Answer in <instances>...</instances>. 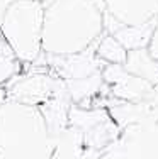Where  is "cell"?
<instances>
[{
	"label": "cell",
	"mask_w": 158,
	"mask_h": 159,
	"mask_svg": "<svg viewBox=\"0 0 158 159\" xmlns=\"http://www.w3.org/2000/svg\"><path fill=\"white\" fill-rule=\"evenodd\" d=\"M44 54H73L99 41L104 34L102 0H41Z\"/></svg>",
	"instance_id": "6da1fadb"
},
{
	"label": "cell",
	"mask_w": 158,
	"mask_h": 159,
	"mask_svg": "<svg viewBox=\"0 0 158 159\" xmlns=\"http://www.w3.org/2000/svg\"><path fill=\"white\" fill-rule=\"evenodd\" d=\"M51 135L37 105L7 98L0 105V154L21 159H48Z\"/></svg>",
	"instance_id": "7a4b0ae2"
},
{
	"label": "cell",
	"mask_w": 158,
	"mask_h": 159,
	"mask_svg": "<svg viewBox=\"0 0 158 159\" xmlns=\"http://www.w3.org/2000/svg\"><path fill=\"white\" fill-rule=\"evenodd\" d=\"M41 0H10L0 24V37L12 48L21 63H36L43 56Z\"/></svg>",
	"instance_id": "3957f363"
},
{
	"label": "cell",
	"mask_w": 158,
	"mask_h": 159,
	"mask_svg": "<svg viewBox=\"0 0 158 159\" xmlns=\"http://www.w3.org/2000/svg\"><path fill=\"white\" fill-rule=\"evenodd\" d=\"M48 58V63L55 70L56 76L61 80H78L90 75L100 73V58L95 54V49L92 46L84 49L80 52L73 54H44Z\"/></svg>",
	"instance_id": "277c9868"
},
{
	"label": "cell",
	"mask_w": 158,
	"mask_h": 159,
	"mask_svg": "<svg viewBox=\"0 0 158 159\" xmlns=\"http://www.w3.org/2000/svg\"><path fill=\"white\" fill-rule=\"evenodd\" d=\"M58 78L50 75H29L24 78L10 80L9 86L5 88L7 98L14 102L27 105H41L50 97H53Z\"/></svg>",
	"instance_id": "5b68a950"
},
{
	"label": "cell",
	"mask_w": 158,
	"mask_h": 159,
	"mask_svg": "<svg viewBox=\"0 0 158 159\" xmlns=\"http://www.w3.org/2000/svg\"><path fill=\"white\" fill-rule=\"evenodd\" d=\"M104 10L117 22L138 25L158 19V0H102Z\"/></svg>",
	"instance_id": "8992f818"
},
{
	"label": "cell",
	"mask_w": 158,
	"mask_h": 159,
	"mask_svg": "<svg viewBox=\"0 0 158 159\" xmlns=\"http://www.w3.org/2000/svg\"><path fill=\"white\" fill-rule=\"evenodd\" d=\"M122 64L127 73L146 80L151 85H158V61L148 54L146 48L127 51L126 61Z\"/></svg>",
	"instance_id": "52a82bcc"
},
{
	"label": "cell",
	"mask_w": 158,
	"mask_h": 159,
	"mask_svg": "<svg viewBox=\"0 0 158 159\" xmlns=\"http://www.w3.org/2000/svg\"><path fill=\"white\" fill-rule=\"evenodd\" d=\"M156 20H150V22L138 24V25L121 24L114 32H112V36H114L116 39L127 49V51L146 48V44H148V41H150V36H151V31H153V27H155V24H156Z\"/></svg>",
	"instance_id": "ba28073f"
},
{
	"label": "cell",
	"mask_w": 158,
	"mask_h": 159,
	"mask_svg": "<svg viewBox=\"0 0 158 159\" xmlns=\"http://www.w3.org/2000/svg\"><path fill=\"white\" fill-rule=\"evenodd\" d=\"M153 85L140 76L127 73L121 81L112 85V93L124 102H138L151 92Z\"/></svg>",
	"instance_id": "9c48e42d"
},
{
	"label": "cell",
	"mask_w": 158,
	"mask_h": 159,
	"mask_svg": "<svg viewBox=\"0 0 158 159\" xmlns=\"http://www.w3.org/2000/svg\"><path fill=\"white\" fill-rule=\"evenodd\" d=\"M66 83V90H68V95L71 102H82L85 98L93 97L100 88H102V75L95 73L90 75L85 78H78V80H65Z\"/></svg>",
	"instance_id": "30bf717a"
},
{
	"label": "cell",
	"mask_w": 158,
	"mask_h": 159,
	"mask_svg": "<svg viewBox=\"0 0 158 159\" xmlns=\"http://www.w3.org/2000/svg\"><path fill=\"white\" fill-rule=\"evenodd\" d=\"M95 54L100 58L104 63H117L122 64L126 61L127 49L116 39L112 34H102L99 41L95 43Z\"/></svg>",
	"instance_id": "8fae6325"
},
{
	"label": "cell",
	"mask_w": 158,
	"mask_h": 159,
	"mask_svg": "<svg viewBox=\"0 0 158 159\" xmlns=\"http://www.w3.org/2000/svg\"><path fill=\"white\" fill-rule=\"evenodd\" d=\"M104 120H107V113L104 110H85L78 107H71L68 110V124H71L75 129H80L82 132Z\"/></svg>",
	"instance_id": "7c38bea8"
},
{
	"label": "cell",
	"mask_w": 158,
	"mask_h": 159,
	"mask_svg": "<svg viewBox=\"0 0 158 159\" xmlns=\"http://www.w3.org/2000/svg\"><path fill=\"white\" fill-rule=\"evenodd\" d=\"M19 68H21V61L16 56V52L0 37V86L16 78Z\"/></svg>",
	"instance_id": "4fadbf2b"
},
{
	"label": "cell",
	"mask_w": 158,
	"mask_h": 159,
	"mask_svg": "<svg viewBox=\"0 0 158 159\" xmlns=\"http://www.w3.org/2000/svg\"><path fill=\"white\" fill-rule=\"evenodd\" d=\"M146 51H148V54L151 56L155 61H158V20H156L155 27H153V31H151L148 44H146Z\"/></svg>",
	"instance_id": "5bb4252c"
},
{
	"label": "cell",
	"mask_w": 158,
	"mask_h": 159,
	"mask_svg": "<svg viewBox=\"0 0 158 159\" xmlns=\"http://www.w3.org/2000/svg\"><path fill=\"white\" fill-rule=\"evenodd\" d=\"M9 3H10V0H0V24H2V19L5 16V10L9 7Z\"/></svg>",
	"instance_id": "9a60e30c"
},
{
	"label": "cell",
	"mask_w": 158,
	"mask_h": 159,
	"mask_svg": "<svg viewBox=\"0 0 158 159\" xmlns=\"http://www.w3.org/2000/svg\"><path fill=\"white\" fill-rule=\"evenodd\" d=\"M7 100V93H5V88H2V86H0V105L3 103V102Z\"/></svg>",
	"instance_id": "2e32d148"
}]
</instances>
